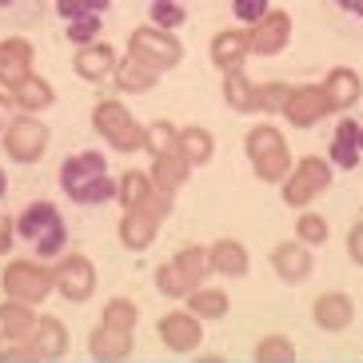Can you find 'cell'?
<instances>
[{"mask_svg": "<svg viewBox=\"0 0 363 363\" xmlns=\"http://www.w3.org/2000/svg\"><path fill=\"white\" fill-rule=\"evenodd\" d=\"M28 76H33V44L24 40V36L0 40V84H4V92L24 84Z\"/></svg>", "mask_w": 363, "mask_h": 363, "instance_id": "4fadbf2b", "label": "cell"}, {"mask_svg": "<svg viewBox=\"0 0 363 363\" xmlns=\"http://www.w3.org/2000/svg\"><path fill=\"white\" fill-rule=\"evenodd\" d=\"M152 184L160 188V192H168V196H176L188 184V176H192V168H188V160H184L180 152H168V156H156L152 160Z\"/></svg>", "mask_w": 363, "mask_h": 363, "instance_id": "484cf974", "label": "cell"}, {"mask_svg": "<svg viewBox=\"0 0 363 363\" xmlns=\"http://www.w3.org/2000/svg\"><path fill=\"white\" fill-rule=\"evenodd\" d=\"M272 272L279 276V284H303V279H311V272H315V256H311L308 244L288 240V244H279L276 252H272Z\"/></svg>", "mask_w": 363, "mask_h": 363, "instance_id": "7c38bea8", "label": "cell"}, {"mask_svg": "<svg viewBox=\"0 0 363 363\" xmlns=\"http://www.w3.org/2000/svg\"><path fill=\"white\" fill-rule=\"evenodd\" d=\"M156 192V184H152V176L148 172H124L116 180V200H120V208L124 212H140L144 203H148V196Z\"/></svg>", "mask_w": 363, "mask_h": 363, "instance_id": "f546056e", "label": "cell"}, {"mask_svg": "<svg viewBox=\"0 0 363 363\" xmlns=\"http://www.w3.org/2000/svg\"><path fill=\"white\" fill-rule=\"evenodd\" d=\"M156 331H160V343L176 355H192L203 343V323L196 320L188 308H176V311H168V315H160Z\"/></svg>", "mask_w": 363, "mask_h": 363, "instance_id": "30bf717a", "label": "cell"}, {"mask_svg": "<svg viewBox=\"0 0 363 363\" xmlns=\"http://www.w3.org/2000/svg\"><path fill=\"white\" fill-rule=\"evenodd\" d=\"M16 240H21V235H16V220H0V259L16 247Z\"/></svg>", "mask_w": 363, "mask_h": 363, "instance_id": "f6af8a7d", "label": "cell"}, {"mask_svg": "<svg viewBox=\"0 0 363 363\" xmlns=\"http://www.w3.org/2000/svg\"><path fill=\"white\" fill-rule=\"evenodd\" d=\"M347 256L363 267V220H355L352 232H347Z\"/></svg>", "mask_w": 363, "mask_h": 363, "instance_id": "7bdbcfd3", "label": "cell"}, {"mask_svg": "<svg viewBox=\"0 0 363 363\" xmlns=\"http://www.w3.org/2000/svg\"><path fill=\"white\" fill-rule=\"evenodd\" d=\"M132 347H136V335H132V331L108 328V323H96V328H92V335H88V355H92V359H100V363L128 359Z\"/></svg>", "mask_w": 363, "mask_h": 363, "instance_id": "2e32d148", "label": "cell"}, {"mask_svg": "<svg viewBox=\"0 0 363 363\" xmlns=\"http://www.w3.org/2000/svg\"><path fill=\"white\" fill-rule=\"evenodd\" d=\"M36 323H40L36 308H28V303H12V299L0 303V331H4V343H28L36 335Z\"/></svg>", "mask_w": 363, "mask_h": 363, "instance_id": "603a6c76", "label": "cell"}, {"mask_svg": "<svg viewBox=\"0 0 363 363\" xmlns=\"http://www.w3.org/2000/svg\"><path fill=\"white\" fill-rule=\"evenodd\" d=\"M335 4H340L343 12H352V16H359V21H363V0H335Z\"/></svg>", "mask_w": 363, "mask_h": 363, "instance_id": "7dc6e473", "label": "cell"}, {"mask_svg": "<svg viewBox=\"0 0 363 363\" xmlns=\"http://www.w3.org/2000/svg\"><path fill=\"white\" fill-rule=\"evenodd\" d=\"M116 48L112 44H104V40H96V44H84L80 52L72 56V68H76V76H84V80H108V76L116 72Z\"/></svg>", "mask_w": 363, "mask_h": 363, "instance_id": "44dd1931", "label": "cell"}, {"mask_svg": "<svg viewBox=\"0 0 363 363\" xmlns=\"http://www.w3.org/2000/svg\"><path fill=\"white\" fill-rule=\"evenodd\" d=\"M100 323H108V328H116V331H132V335H136L140 308L132 303V299H124V296H112L104 303V311H100Z\"/></svg>", "mask_w": 363, "mask_h": 363, "instance_id": "d6a6232c", "label": "cell"}, {"mask_svg": "<svg viewBox=\"0 0 363 363\" xmlns=\"http://www.w3.org/2000/svg\"><path fill=\"white\" fill-rule=\"evenodd\" d=\"M244 152H247V160H252V172H256L264 184H284L288 172L296 168L288 140L279 136L276 124H256L244 140Z\"/></svg>", "mask_w": 363, "mask_h": 363, "instance_id": "7a4b0ae2", "label": "cell"}, {"mask_svg": "<svg viewBox=\"0 0 363 363\" xmlns=\"http://www.w3.org/2000/svg\"><path fill=\"white\" fill-rule=\"evenodd\" d=\"M33 352L36 359H65L68 347H72V340H68V328L56 315H40V323H36V335L33 340Z\"/></svg>", "mask_w": 363, "mask_h": 363, "instance_id": "cb8c5ba5", "label": "cell"}, {"mask_svg": "<svg viewBox=\"0 0 363 363\" xmlns=\"http://www.w3.org/2000/svg\"><path fill=\"white\" fill-rule=\"evenodd\" d=\"M9 4H16V0H0V9H9Z\"/></svg>", "mask_w": 363, "mask_h": 363, "instance_id": "f907efd6", "label": "cell"}, {"mask_svg": "<svg viewBox=\"0 0 363 363\" xmlns=\"http://www.w3.org/2000/svg\"><path fill=\"white\" fill-rule=\"evenodd\" d=\"M331 112H335V108H331L323 84H299V88H291L288 104H284V116H288L291 128H315V124L328 120Z\"/></svg>", "mask_w": 363, "mask_h": 363, "instance_id": "9c48e42d", "label": "cell"}, {"mask_svg": "<svg viewBox=\"0 0 363 363\" xmlns=\"http://www.w3.org/2000/svg\"><path fill=\"white\" fill-rule=\"evenodd\" d=\"M172 272H176V279L184 284V291L192 296L196 288H203L208 284V276H212V259H208V247L192 244V247H180L176 256L168 259Z\"/></svg>", "mask_w": 363, "mask_h": 363, "instance_id": "e0dca14e", "label": "cell"}, {"mask_svg": "<svg viewBox=\"0 0 363 363\" xmlns=\"http://www.w3.org/2000/svg\"><path fill=\"white\" fill-rule=\"evenodd\" d=\"M331 164L323 156H303L296 160V168L288 172V180L279 184V192H284V203L288 208H308L315 196H323L331 188Z\"/></svg>", "mask_w": 363, "mask_h": 363, "instance_id": "5b68a950", "label": "cell"}, {"mask_svg": "<svg viewBox=\"0 0 363 363\" xmlns=\"http://www.w3.org/2000/svg\"><path fill=\"white\" fill-rule=\"evenodd\" d=\"M92 128L104 136L108 148L116 152H144V124L132 116L120 100H100L92 108Z\"/></svg>", "mask_w": 363, "mask_h": 363, "instance_id": "277c9868", "label": "cell"}, {"mask_svg": "<svg viewBox=\"0 0 363 363\" xmlns=\"http://www.w3.org/2000/svg\"><path fill=\"white\" fill-rule=\"evenodd\" d=\"M112 80H116L120 92H148V88H156L160 72H152L148 65H140L136 56H124L116 65V72H112Z\"/></svg>", "mask_w": 363, "mask_h": 363, "instance_id": "4dcf8cb0", "label": "cell"}, {"mask_svg": "<svg viewBox=\"0 0 363 363\" xmlns=\"http://www.w3.org/2000/svg\"><path fill=\"white\" fill-rule=\"evenodd\" d=\"M0 291L12 303L36 308V303H44L56 291V276L44 259H9L4 272H0Z\"/></svg>", "mask_w": 363, "mask_h": 363, "instance_id": "3957f363", "label": "cell"}, {"mask_svg": "<svg viewBox=\"0 0 363 363\" xmlns=\"http://www.w3.org/2000/svg\"><path fill=\"white\" fill-rule=\"evenodd\" d=\"M52 232H65V216H60V208L48 200H36L28 203L21 216H16V235L21 240H28V244H40V240H48Z\"/></svg>", "mask_w": 363, "mask_h": 363, "instance_id": "8fae6325", "label": "cell"}, {"mask_svg": "<svg viewBox=\"0 0 363 363\" xmlns=\"http://www.w3.org/2000/svg\"><path fill=\"white\" fill-rule=\"evenodd\" d=\"M4 152H9L12 164H36L48 152V124H44L40 116H16L4 128Z\"/></svg>", "mask_w": 363, "mask_h": 363, "instance_id": "52a82bcc", "label": "cell"}, {"mask_svg": "<svg viewBox=\"0 0 363 363\" xmlns=\"http://www.w3.org/2000/svg\"><path fill=\"white\" fill-rule=\"evenodd\" d=\"M128 56H136L140 65H148L152 72H168L184 60V44L172 33L156 28V24H144L128 36Z\"/></svg>", "mask_w": 363, "mask_h": 363, "instance_id": "8992f818", "label": "cell"}, {"mask_svg": "<svg viewBox=\"0 0 363 363\" xmlns=\"http://www.w3.org/2000/svg\"><path fill=\"white\" fill-rule=\"evenodd\" d=\"M176 140H180V128L168 124V120H156V124L144 128V152H152V160L168 156V152H176Z\"/></svg>", "mask_w": 363, "mask_h": 363, "instance_id": "836d02e7", "label": "cell"}, {"mask_svg": "<svg viewBox=\"0 0 363 363\" xmlns=\"http://www.w3.org/2000/svg\"><path fill=\"white\" fill-rule=\"evenodd\" d=\"M323 92H328V100H331L335 112H347V108L363 96L359 72H355V68H331L328 80H323Z\"/></svg>", "mask_w": 363, "mask_h": 363, "instance_id": "d4e9b609", "label": "cell"}, {"mask_svg": "<svg viewBox=\"0 0 363 363\" xmlns=\"http://www.w3.org/2000/svg\"><path fill=\"white\" fill-rule=\"evenodd\" d=\"M311 320H315V328L320 331H347L355 320V303L347 291H323V296H315V303H311Z\"/></svg>", "mask_w": 363, "mask_h": 363, "instance_id": "5bb4252c", "label": "cell"}, {"mask_svg": "<svg viewBox=\"0 0 363 363\" xmlns=\"http://www.w3.org/2000/svg\"><path fill=\"white\" fill-rule=\"evenodd\" d=\"M247 36H252V52L256 56H276L291 40V16L288 12H267L259 24L247 28Z\"/></svg>", "mask_w": 363, "mask_h": 363, "instance_id": "9a60e30c", "label": "cell"}, {"mask_svg": "<svg viewBox=\"0 0 363 363\" xmlns=\"http://www.w3.org/2000/svg\"><path fill=\"white\" fill-rule=\"evenodd\" d=\"M116 232H120V244L128 252H148L156 244V235H160V220L148 212H124Z\"/></svg>", "mask_w": 363, "mask_h": 363, "instance_id": "7402d4cb", "label": "cell"}, {"mask_svg": "<svg viewBox=\"0 0 363 363\" xmlns=\"http://www.w3.org/2000/svg\"><path fill=\"white\" fill-rule=\"evenodd\" d=\"M16 116H21V108L12 100V92H0V136H4V128H9Z\"/></svg>", "mask_w": 363, "mask_h": 363, "instance_id": "ee69618b", "label": "cell"}, {"mask_svg": "<svg viewBox=\"0 0 363 363\" xmlns=\"http://www.w3.org/2000/svg\"><path fill=\"white\" fill-rule=\"evenodd\" d=\"M184 21H188V12H184L180 0H152V24H156V28L172 33V28H180Z\"/></svg>", "mask_w": 363, "mask_h": 363, "instance_id": "8d00e7d4", "label": "cell"}, {"mask_svg": "<svg viewBox=\"0 0 363 363\" xmlns=\"http://www.w3.org/2000/svg\"><path fill=\"white\" fill-rule=\"evenodd\" d=\"M52 276H56L60 299H68V303H84V299H92V291H96V264L88 256H80V252H68V256L56 259Z\"/></svg>", "mask_w": 363, "mask_h": 363, "instance_id": "ba28073f", "label": "cell"}, {"mask_svg": "<svg viewBox=\"0 0 363 363\" xmlns=\"http://www.w3.org/2000/svg\"><path fill=\"white\" fill-rule=\"evenodd\" d=\"M176 152H180L184 160H188V168H200V164L212 160L216 140H212V132H208V128H200V124H188V128H180Z\"/></svg>", "mask_w": 363, "mask_h": 363, "instance_id": "f1b7e54d", "label": "cell"}, {"mask_svg": "<svg viewBox=\"0 0 363 363\" xmlns=\"http://www.w3.org/2000/svg\"><path fill=\"white\" fill-rule=\"evenodd\" d=\"M100 16H80V21H68V40L72 44H96V36H100Z\"/></svg>", "mask_w": 363, "mask_h": 363, "instance_id": "f35d334b", "label": "cell"}, {"mask_svg": "<svg viewBox=\"0 0 363 363\" xmlns=\"http://www.w3.org/2000/svg\"><path fill=\"white\" fill-rule=\"evenodd\" d=\"M184 308L192 311L200 323H208V320H224L228 308H232V299H228L224 288H208V284H203V288H196L192 296L184 299Z\"/></svg>", "mask_w": 363, "mask_h": 363, "instance_id": "4316f807", "label": "cell"}, {"mask_svg": "<svg viewBox=\"0 0 363 363\" xmlns=\"http://www.w3.org/2000/svg\"><path fill=\"white\" fill-rule=\"evenodd\" d=\"M60 188L72 203H108L116 200V180L108 176L100 152H76L60 164Z\"/></svg>", "mask_w": 363, "mask_h": 363, "instance_id": "6da1fadb", "label": "cell"}, {"mask_svg": "<svg viewBox=\"0 0 363 363\" xmlns=\"http://www.w3.org/2000/svg\"><path fill=\"white\" fill-rule=\"evenodd\" d=\"M4 192H9V176H4V168H0V200H4Z\"/></svg>", "mask_w": 363, "mask_h": 363, "instance_id": "681fc988", "label": "cell"}, {"mask_svg": "<svg viewBox=\"0 0 363 363\" xmlns=\"http://www.w3.org/2000/svg\"><path fill=\"white\" fill-rule=\"evenodd\" d=\"M156 291H160L164 299H188V291H184V284L176 279L172 264H160V267H156Z\"/></svg>", "mask_w": 363, "mask_h": 363, "instance_id": "ab89813d", "label": "cell"}, {"mask_svg": "<svg viewBox=\"0 0 363 363\" xmlns=\"http://www.w3.org/2000/svg\"><path fill=\"white\" fill-rule=\"evenodd\" d=\"M247 52H252V36H247L244 28H228V33L212 36V65L224 68V76L240 72L244 60H247Z\"/></svg>", "mask_w": 363, "mask_h": 363, "instance_id": "ac0fdd59", "label": "cell"}, {"mask_svg": "<svg viewBox=\"0 0 363 363\" xmlns=\"http://www.w3.org/2000/svg\"><path fill=\"white\" fill-rule=\"evenodd\" d=\"M288 96H291V84H284V80H267V84H259V112H284Z\"/></svg>", "mask_w": 363, "mask_h": 363, "instance_id": "74e56055", "label": "cell"}, {"mask_svg": "<svg viewBox=\"0 0 363 363\" xmlns=\"http://www.w3.org/2000/svg\"><path fill=\"white\" fill-rule=\"evenodd\" d=\"M252 359L256 363H291L296 359V343L288 340V335H264V340L256 343V352H252Z\"/></svg>", "mask_w": 363, "mask_h": 363, "instance_id": "e575fe53", "label": "cell"}, {"mask_svg": "<svg viewBox=\"0 0 363 363\" xmlns=\"http://www.w3.org/2000/svg\"><path fill=\"white\" fill-rule=\"evenodd\" d=\"M0 363H40L33 352V343H4L0 347Z\"/></svg>", "mask_w": 363, "mask_h": 363, "instance_id": "b9f144b4", "label": "cell"}, {"mask_svg": "<svg viewBox=\"0 0 363 363\" xmlns=\"http://www.w3.org/2000/svg\"><path fill=\"white\" fill-rule=\"evenodd\" d=\"M232 12H235V21L259 24L272 9H267V0H232Z\"/></svg>", "mask_w": 363, "mask_h": 363, "instance_id": "60d3db41", "label": "cell"}, {"mask_svg": "<svg viewBox=\"0 0 363 363\" xmlns=\"http://www.w3.org/2000/svg\"><path fill=\"white\" fill-rule=\"evenodd\" d=\"M296 240L299 244H308L311 252L328 240V220H323L320 212H299V220H296Z\"/></svg>", "mask_w": 363, "mask_h": 363, "instance_id": "d590c367", "label": "cell"}, {"mask_svg": "<svg viewBox=\"0 0 363 363\" xmlns=\"http://www.w3.org/2000/svg\"><path fill=\"white\" fill-rule=\"evenodd\" d=\"M12 100H16V108H21L24 116H36V112H44V108H52L56 92H52V84H48L44 76L33 72L24 84L12 88Z\"/></svg>", "mask_w": 363, "mask_h": 363, "instance_id": "83f0119b", "label": "cell"}, {"mask_svg": "<svg viewBox=\"0 0 363 363\" xmlns=\"http://www.w3.org/2000/svg\"><path fill=\"white\" fill-rule=\"evenodd\" d=\"M359 156H363V148H359V124H355L352 116H343L340 124H335V132H331L328 164H331V168L352 172L355 164H359Z\"/></svg>", "mask_w": 363, "mask_h": 363, "instance_id": "d6986e66", "label": "cell"}, {"mask_svg": "<svg viewBox=\"0 0 363 363\" xmlns=\"http://www.w3.org/2000/svg\"><path fill=\"white\" fill-rule=\"evenodd\" d=\"M84 9L92 12V16H100V12H108V0H84Z\"/></svg>", "mask_w": 363, "mask_h": 363, "instance_id": "c3c4849f", "label": "cell"}, {"mask_svg": "<svg viewBox=\"0 0 363 363\" xmlns=\"http://www.w3.org/2000/svg\"><path fill=\"white\" fill-rule=\"evenodd\" d=\"M56 12L65 16V21H80V16H92L84 9V0H56Z\"/></svg>", "mask_w": 363, "mask_h": 363, "instance_id": "bcb514c9", "label": "cell"}, {"mask_svg": "<svg viewBox=\"0 0 363 363\" xmlns=\"http://www.w3.org/2000/svg\"><path fill=\"white\" fill-rule=\"evenodd\" d=\"M359 148H363V124H359Z\"/></svg>", "mask_w": 363, "mask_h": 363, "instance_id": "816d5d0a", "label": "cell"}, {"mask_svg": "<svg viewBox=\"0 0 363 363\" xmlns=\"http://www.w3.org/2000/svg\"><path fill=\"white\" fill-rule=\"evenodd\" d=\"M0 347H4V331H0Z\"/></svg>", "mask_w": 363, "mask_h": 363, "instance_id": "f5cc1de1", "label": "cell"}, {"mask_svg": "<svg viewBox=\"0 0 363 363\" xmlns=\"http://www.w3.org/2000/svg\"><path fill=\"white\" fill-rule=\"evenodd\" d=\"M224 100L235 112H259V84L247 80L244 72H228L224 76Z\"/></svg>", "mask_w": 363, "mask_h": 363, "instance_id": "1f68e13d", "label": "cell"}, {"mask_svg": "<svg viewBox=\"0 0 363 363\" xmlns=\"http://www.w3.org/2000/svg\"><path fill=\"white\" fill-rule=\"evenodd\" d=\"M208 259H212V272L224 276V279H240V276H247V267H252L247 247L240 244V240H232V235L216 240V244L208 247Z\"/></svg>", "mask_w": 363, "mask_h": 363, "instance_id": "ffe728a7", "label": "cell"}]
</instances>
